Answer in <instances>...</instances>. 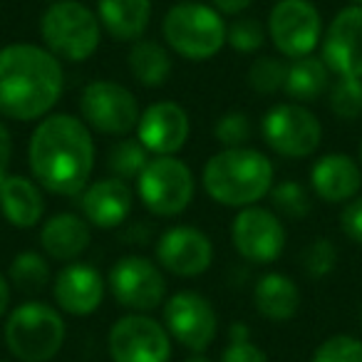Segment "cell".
Here are the masks:
<instances>
[{"instance_id":"1","label":"cell","mask_w":362,"mask_h":362,"mask_svg":"<svg viewBox=\"0 0 362 362\" xmlns=\"http://www.w3.org/2000/svg\"><path fill=\"white\" fill-rule=\"evenodd\" d=\"M33 179L57 197H80L95 169L92 129L82 117L57 112L37 122L28 144Z\"/></svg>"},{"instance_id":"2","label":"cell","mask_w":362,"mask_h":362,"mask_svg":"<svg viewBox=\"0 0 362 362\" xmlns=\"http://www.w3.org/2000/svg\"><path fill=\"white\" fill-rule=\"evenodd\" d=\"M62 65L47 47L11 42L0 47V115L16 122L42 119L62 97Z\"/></svg>"},{"instance_id":"3","label":"cell","mask_w":362,"mask_h":362,"mask_svg":"<svg viewBox=\"0 0 362 362\" xmlns=\"http://www.w3.org/2000/svg\"><path fill=\"white\" fill-rule=\"evenodd\" d=\"M273 164L253 146L221 149L204 164L202 181L206 194L221 206H256L273 189Z\"/></svg>"},{"instance_id":"4","label":"cell","mask_w":362,"mask_h":362,"mask_svg":"<svg viewBox=\"0 0 362 362\" xmlns=\"http://www.w3.org/2000/svg\"><path fill=\"white\" fill-rule=\"evenodd\" d=\"M226 28L221 13L214 6L184 0L169 8L161 23V35L166 45L184 60L204 62L223 50Z\"/></svg>"},{"instance_id":"5","label":"cell","mask_w":362,"mask_h":362,"mask_svg":"<svg viewBox=\"0 0 362 362\" xmlns=\"http://www.w3.org/2000/svg\"><path fill=\"white\" fill-rule=\"evenodd\" d=\"M65 337L60 310L40 300L21 303L6 320V345L21 362H50L62 350Z\"/></svg>"},{"instance_id":"6","label":"cell","mask_w":362,"mask_h":362,"mask_svg":"<svg viewBox=\"0 0 362 362\" xmlns=\"http://www.w3.org/2000/svg\"><path fill=\"white\" fill-rule=\"evenodd\" d=\"M40 35L45 47L65 62H85L97 52L102 40V23L95 11L77 0L50 3L40 18Z\"/></svg>"},{"instance_id":"7","label":"cell","mask_w":362,"mask_h":362,"mask_svg":"<svg viewBox=\"0 0 362 362\" xmlns=\"http://www.w3.org/2000/svg\"><path fill=\"white\" fill-rule=\"evenodd\" d=\"M197 192V181L187 161L176 156H154L136 179L139 202L154 216L171 218L189 209Z\"/></svg>"},{"instance_id":"8","label":"cell","mask_w":362,"mask_h":362,"mask_svg":"<svg viewBox=\"0 0 362 362\" xmlns=\"http://www.w3.org/2000/svg\"><path fill=\"white\" fill-rule=\"evenodd\" d=\"M266 144L288 159H305L315 154L322 141V124L300 102H281L271 107L261 122Z\"/></svg>"},{"instance_id":"9","label":"cell","mask_w":362,"mask_h":362,"mask_svg":"<svg viewBox=\"0 0 362 362\" xmlns=\"http://www.w3.org/2000/svg\"><path fill=\"white\" fill-rule=\"evenodd\" d=\"M80 115L90 129L110 136H127L139 124V102L124 85L97 80L82 90Z\"/></svg>"},{"instance_id":"10","label":"cell","mask_w":362,"mask_h":362,"mask_svg":"<svg viewBox=\"0 0 362 362\" xmlns=\"http://www.w3.org/2000/svg\"><path fill=\"white\" fill-rule=\"evenodd\" d=\"M268 37L288 60L313 55L322 42V18L310 0H278L268 16Z\"/></svg>"},{"instance_id":"11","label":"cell","mask_w":362,"mask_h":362,"mask_svg":"<svg viewBox=\"0 0 362 362\" xmlns=\"http://www.w3.org/2000/svg\"><path fill=\"white\" fill-rule=\"evenodd\" d=\"M107 350L112 362H169L171 335L159 320L132 313L110 327Z\"/></svg>"},{"instance_id":"12","label":"cell","mask_w":362,"mask_h":362,"mask_svg":"<svg viewBox=\"0 0 362 362\" xmlns=\"http://www.w3.org/2000/svg\"><path fill=\"white\" fill-rule=\"evenodd\" d=\"M164 325L171 340L192 352H206L218 332V315L206 296L179 291L164 300Z\"/></svg>"},{"instance_id":"13","label":"cell","mask_w":362,"mask_h":362,"mask_svg":"<svg viewBox=\"0 0 362 362\" xmlns=\"http://www.w3.org/2000/svg\"><path fill=\"white\" fill-rule=\"evenodd\" d=\"M107 286L122 308L149 313L166 300V278L161 266L144 256H124L110 268Z\"/></svg>"},{"instance_id":"14","label":"cell","mask_w":362,"mask_h":362,"mask_svg":"<svg viewBox=\"0 0 362 362\" xmlns=\"http://www.w3.org/2000/svg\"><path fill=\"white\" fill-rule=\"evenodd\" d=\"M231 241L243 261L268 266L278 261L286 248V226L271 209L246 206L233 218Z\"/></svg>"},{"instance_id":"15","label":"cell","mask_w":362,"mask_h":362,"mask_svg":"<svg viewBox=\"0 0 362 362\" xmlns=\"http://www.w3.org/2000/svg\"><path fill=\"white\" fill-rule=\"evenodd\" d=\"M214 243L202 228L171 226L156 241V263L179 278H197L211 268Z\"/></svg>"},{"instance_id":"16","label":"cell","mask_w":362,"mask_h":362,"mask_svg":"<svg viewBox=\"0 0 362 362\" xmlns=\"http://www.w3.org/2000/svg\"><path fill=\"white\" fill-rule=\"evenodd\" d=\"M320 45V57L330 72L362 80V6L342 8L330 21Z\"/></svg>"},{"instance_id":"17","label":"cell","mask_w":362,"mask_h":362,"mask_svg":"<svg viewBox=\"0 0 362 362\" xmlns=\"http://www.w3.org/2000/svg\"><path fill=\"white\" fill-rule=\"evenodd\" d=\"M192 132L187 110L171 100H161L149 105L139 117L136 139L154 156H174L184 149Z\"/></svg>"},{"instance_id":"18","label":"cell","mask_w":362,"mask_h":362,"mask_svg":"<svg viewBox=\"0 0 362 362\" xmlns=\"http://www.w3.org/2000/svg\"><path fill=\"white\" fill-rule=\"evenodd\" d=\"M105 291L107 281L102 278V273L95 266L77 261L67 263L52 283V296H55L57 308L77 317L92 315L102 305Z\"/></svg>"},{"instance_id":"19","label":"cell","mask_w":362,"mask_h":362,"mask_svg":"<svg viewBox=\"0 0 362 362\" xmlns=\"http://www.w3.org/2000/svg\"><path fill=\"white\" fill-rule=\"evenodd\" d=\"M80 209L90 226L110 231L129 218L134 209V192L124 179H100L80 194Z\"/></svg>"},{"instance_id":"20","label":"cell","mask_w":362,"mask_h":362,"mask_svg":"<svg viewBox=\"0 0 362 362\" xmlns=\"http://www.w3.org/2000/svg\"><path fill=\"white\" fill-rule=\"evenodd\" d=\"M310 187L327 204H345L362 189V164L347 154H325L313 164Z\"/></svg>"},{"instance_id":"21","label":"cell","mask_w":362,"mask_h":362,"mask_svg":"<svg viewBox=\"0 0 362 362\" xmlns=\"http://www.w3.org/2000/svg\"><path fill=\"white\" fill-rule=\"evenodd\" d=\"M92 231L85 216L72 211H60L50 216L40 228V246L50 258L72 263L90 248Z\"/></svg>"},{"instance_id":"22","label":"cell","mask_w":362,"mask_h":362,"mask_svg":"<svg viewBox=\"0 0 362 362\" xmlns=\"http://www.w3.org/2000/svg\"><path fill=\"white\" fill-rule=\"evenodd\" d=\"M0 214L16 228H33L45 214L40 184L23 174H11L0 184Z\"/></svg>"},{"instance_id":"23","label":"cell","mask_w":362,"mask_h":362,"mask_svg":"<svg viewBox=\"0 0 362 362\" xmlns=\"http://www.w3.org/2000/svg\"><path fill=\"white\" fill-rule=\"evenodd\" d=\"M253 305L266 320L288 322L300 308V288L286 273H266L253 288Z\"/></svg>"},{"instance_id":"24","label":"cell","mask_w":362,"mask_h":362,"mask_svg":"<svg viewBox=\"0 0 362 362\" xmlns=\"http://www.w3.org/2000/svg\"><path fill=\"white\" fill-rule=\"evenodd\" d=\"M97 18L112 37L136 42L151 21V0H97Z\"/></svg>"},{"instance_id":"25","label":"cell","mask_w":362,"mask_h":362,"mask_svg":"<svg viewBox=\"0 0 362 362\" xmlns=\"http://www.w3.org/2000/svg\"><path fill=\"white\" fill-rule=\"evenodd\" d=\"M330 67L322 57L305 55L288 62L286 95L296 102H313L330 90Z\"/></svg>"},{"instance_id":"26","label":"cell","mask_w":362,"mask_h":362,"mask_svg":"<svg viewBox=\"0 0 362 362\" xmlns=\"http://www.w3.org/2000/svg\"><path fill=\"white\" fill-rule=\"evenodd\" d=\"M129 75L144 87H161L171 77V55L156 40H136L127 55Z\"/></svg>"},{"instance_id":"27","label":"cell","mask_w":362,"mask_h":362,"mask_svg":"<svg viewBox=\"0 0 362 362\" xmlns=\"http://www.w3.org/2000/svg\"><path fill=\"white\" fill-rule=\"evenodd\" d=\"M52 271L50 263L42 253L37 251H23L13 258L11 268H8V281L23 293H37L50 283Z\"/></svg>"},{"instance_id":"28","label":"cell","mask_w":362,"mask_h":362,"mask_svg":"<svg viewBox=\"0 0 362 362\" xmlns=\"http://www.w3.org/2000/svg\"><path fill=\"white\" fill-rule=\"evenodd\" d=\"M151 154L146 151V146L139 139L124 136L117 144H112L110 154H107V169L117 176V179H139V174L146 169Z\"/></svg>"},{"instance_id":"29","label":"cell","mask_w":362,"mask_h":362,"mask_svg":"<svg viewBox=\"0 0 362 362\" xmlns=\"http://www.w3.org/2000/svg\"><path fill=\"white\" fill-rule=\"evenodd\" d=\"M327 102L335 117L345 122L362 117V80L360 77H337L327 90Z\"/></svg>"},{"instance_id":"30","label":"cell","mask_w":362,"mask_h":362,"mask_svg":"<svg viewBox=\"0 0 362 362\" xmlns=\"http://www.w3.org/2000/svg\"><path fill=\"white\" fill-rule=\"evenodd\" d=\"M271 202L276 206L278 214H283L286 218H293V221H300L310 214L313 209V202H310V194L303 184L298 181L288 179V181H281L276 187L271 189Z\"/></svg>"},{"instance_id":"31","label":"cell","mask_w":362,"mask_h":362,"mask_svg":"<svg viewBox=\"0 0 362 362\" xmlns=\"http://www.w3.org/2000/svg\"><path fill=\"white\" fill-rule=\"evenodd\" d=\"M288 77V62L281 57H258L251 67H248V85L256 90L258 95H276L286 87Z\"/></svg>"},{"instance_id":"32","label":"cell","mask_w":362,"mask_h":362,"mask_svg":"<svg viewBox=\"0 0 362 362\" xmlns=\"http://www.w3.org/2000/svg\"><path fill=\"white\" fill-rule=\"evenodd\" d=\"M266 37H268V28H263V23L258 18H236L226 28V45L243 52V55H251V52L261 50Z\"/></svg>"},{"instance_id":"33","label":"cell","mask_w":362,"mask_h":362,"mask_svg":"<svg viewBox=\"0 0 362 362\" xmlns=\"http://www.w3.org/2000/svg\"><path fill=\"white\" fill-rule=\"evenodd\" d=\"M300 266H303V271H305L310 278H315V281H317V278L330 276V273L335 271V266H337L335 243H332L330 238H325V236L313 238V241L305 246V251H303Z\"/></svg>"},{"instance_id":"34","label":"cell","mask_w":362,"mask_h":362,"mask_svg":"<svg viewBox=\"0 0 362 362\" xmlns=\"http://www.w3.org/2000/svg\"><path fill=\"white\" fill-rule=\"evenodd\" d=\"M310 362H362V340L352 335H332L315 347Z\"/></svg>"},{"instance_id":"35","label":"cell","mask_w":362,"mask_h":362,"mask_svg":"<svg viewBox=\"0 0 362 362\" xmlns=\"http://www.w3.org/2000/svg\"><path fill=\"white\" fill-rule=\"evenodd\" d=\"M251 134H253L251 117H248L246 112H226V115L216 122V127H214V136H216L223 149L246 146Z\"/></svg>"},{"instance_id":"36","label":"cell","mask_w":362,"mask_h":362,"mask_svg":"<svg viewBox=\"0 0 362 362\" xmlns=\"http://www.w3.org/2000/svg\"><path fill=\"white\" fill-rule=\"evenodd\" d=\"M340 231L350 238L352 243L362 246V197H355L345 204L340 214Z\"/></svg>"},{"instance_id":"37","label":"cell","mask_w":362,"mask_h":362,"mask_svg":"<svg viewBox=\"0 0 362 362\" xmlns=\"http://www.w3.org/2000/svg\"><path fill=\"white\" fill-rule=\"evenodd\" d=\"M221 362H271L268 355L251 340H231L221 352Z\"/></svg>"},{"instance_id":"38","label":"cell","mask_w":362,"mask_h":362,"mask_svg":"<svg viewBox=\"0 0 362 362\" xmlns=\"http://www.w3.org/2000/svg\"><path fill=\"white\" fill-rule=\"evenodd\" d=\"M11 161H13V134L0 122V184L11 176Z\"/></svg>"},{"instance_id":"39","label":"cell","mask_w":362,"mask_h":362,"mask_svg":"<svg viewBox=\"0 0 362 362\" xmlns=\"http://www.w3.org/2000/svg\"><path fill=\"white\" fill-rule=\"evenodd\" d=\"M211 3L221 16H241L243 11L251 8L253 0H211Z\"/></svg>"},{"instance_id":"40","label":"cell","mask_w":362,"mask_h":362,"mask_svg":"<svg viewBox=\"0 0 362 362\" xmlns=\"http://www.w3.org/2000/svg\"><path fill=\"white\" fill-rule=\"evenodd\" d=\"M8 305H11V281L0 271V317L6 315Z\"/></svg>"},{"instance_id":"41","label":"cell","mask_w":362,"mask_h":362,"mask_svg":"<svg viewBox=\"0 0 362 362\" xmlns=\"http://www.w3.org/2000/svg\"><path fill=\"white\" fill-rule=\"evenodd\" d=\"M231 340H251V337H248V327L241 325V322L231 325Z\"/></svg>"},{"instance_id":"42","label":"cell","mask_w":362,"mask_h":362,"mask_svg":"<svg viewBox=\"0 0 362 362\" xmlns=\"http://www.w3.org/2000/svg\"><path fill=\"white\" fill-rule=\"evenodd\" d=\"M187 362H211V360H209V357L204 355V352H194V357H189Z\"/></svg>"},{"instance_id":"43","label":"cell","mask_w":362,"mask_h":362,"mask_svg":"<svg viewBox=\"0 0 362 362\" xmlns=\"http://www.w3.org/2000/svg\"><path fill=\"white\" fill-rule=\"evenodd\" d=\"M352 6H362V0H352Z\"/></svg>"},{"instance_id":"44","label":"cell","mask_w":362,"mask_h":362,"mask_svg":"<svg viewBox=\"0 0 362 362\" xmlns=\"http://www.w3.org/2000/svg\"><path fill=\"white\" fill-rule=\"evenodd\" d=\"M360 164H362V141H360Z\"/></svg>"},{"instance_id":"45","label":"cell","mask_w":362,"mask_h":362,"mask_svg":"<svg viewBox=\"0 0 362 362\" xmlns=\"http://www.w3.org/2000/svg\"><path fill=\"white\" fill-rule=\"evenodd\" d=\"M360 322H362V300H360Z\"/></svg>"}]
</instances>
